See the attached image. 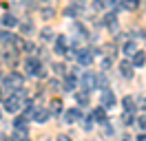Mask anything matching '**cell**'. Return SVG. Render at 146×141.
Here are the masks:
<instances>
[{
    "label": "cell",
    "instance_id": "cell-27",
    "mask_svg": "<svg viewBox=\"0 0 146 141\" xmlns=\"http://www.w3.org/2000/svg\"><path fill=\"white\" fill-rule=\"evenodd\" d=\"M137 123H139V128H142V132H146V115H142V117L137 119Z\"/></svg>",
    "mask_w": 146,
    "mask_h": 141
},
{
    "label": "cell",
    "instance_id": "cell-15",
    "mask_svg": "<svg viewBox=\"0 0 146 141\" xmlns=\"http://www.w3.org/2000/svg\"><path fill=\"white\" fill-rule=\"evenodd\" d=\"M93 119H95V121H100V123H106V113H104V106L93 110Z\"/></svg>",
    "mask_w": 146,
    "mask_h": 141
},
{
    "label": "cell",
    "instance_id": "cell-5",
    "mask_svg": "<svg viewBox=\"0 0 146 141\" xmlns=\"http://www.w3.org/2000/svg\"><path fill=\"white\" fill-rule=\"evenodd\" d=\"M82 88H86V90L98 88V77L91 75V73H84V75H82Z\"/></svg>",
    "mask_w": 146,
    "mask_h": 141
},
{
    "label": "cell",
    "instance_id": "cell-2",
    "mask_svg": "<svg viewBox=\"0 0 146 141\" xmlns=\"http://www.w3.org/2000/svg\"><path fill=\"white\" fill-rule=\"evenodd\" d=\"M20 106H22V97H20L18 93L5 99V110H9V113H18Z\"/></svg>",
    "mask_w": 146,
    "mask_h": 141
},
{
    "label": "cell",
    "instance_id": "cell-24",
    "mask_svg": "<svg viewBox=\"0 0 146 141\" xmlns=\"http://www.w3.org/2000/svg\"><path fill=\"white\" fill-rule=\"evenodd\" d=\"M51 113H55V115H60V110H62V101H60V99H53V101H51Z\"/></svg>",
    "mask_w": 146,
    "mask_h": 141
},
{
    "label": "cell",
    "instance_id": "cell-31",
    "mask_svg": "<svg viewBox=\"0 0 146 141\" xmlns=\"http://www.w3.org/2000/svg\"><path fill=\"white\" fill-rule=\"evenodd\" d=\"M139 106H142V108L146 110V97H142V99H139Z\"/></svg>",
    "mask_w": 146,
    "mask_h": 141
},
{
    "label": "cell",
    "instance_id": "cell-22",
    "mask_svg": "<svg viewBox=\"0 0 146 141\" xmlns=\"http://www.w3.org/2000/svg\"><path fill=\"white\" fill-rule=\"evenodd\" d=\"M98 88H102V90L109 88V77H106V75H100V77H98Z\"/></svg>",
    "mask_w": 146,
    "mask_h": 141
},
{
    "label": "cell",
    "instance_id": "cell-1",
    "mask_svg": "<svg viewBox=\"0 0 146 141\" xmlns=\"http://www.w3.org/2000/svg\"><path fill=\"white\" fill-rule=\"evenodd\" d=\"M2 86L7 88V90H18V88L22 86V75H18V73L7 75V77L2 79Z\"/></svg>",
    "mask_w": 146,
    "mask_h": 141
},
{
    "label": "cell",
    "instance_id": "cell-32",
    "mask_svg": "<svg viewBox=\"0 0 146 141\" xmlns=\"http://www.w3.org/2000/svg\"><path fill=\"white\" fill-rule=\"evenodd\" d=\"M137 139H139V141H146V132H142V134H139Z\"/></svg>",
    "mask_w": 146,
    "mask_h": 141
},
{
    "label": "cell",
    "instance_id": "cell-7",
    "mask_svg": "<svg viewBox=\"0 0 146 141\" xmlns=\"http://www.w3.org/2000/svg\"><path fill=\"white\" fill-rule=\"evenodd\" d=\"M135 66H133V62H128V60H124L122 64H119V73H122V77H126V79H131L133 77V73H135Z\"/></svg>",
    "mask_w": 146,
    "mask_h": 141
},
{
    "label": "cell",
    "instance_id": "cell-12",
    "mask_svg": "<svg viewBox=\"0 0 146 141\" xmlns=\"http://www.w3.org/2000/svg\"><path fill=\"white\" fill-rule=\"evenodd\" d=\"M42 5H44V7H42V18H44V20H51V18L55 16V7H51L49 2H42Z\"/></svg>",
    "mask_w": 146,
    "mask_h": 141
},
{
    "label": "cell",
    "instance_id": "cell-18",
    "mask_svg": "<svg viewBox=\"0 0 146 141\" xmlns=\"http://www.w3.org/2000/svg\"><path fill=\"white\" fill-rule=\"evenodd\" d=\"M2 24H5V26H16V24H18V20L11 16V13H5V16H2Z\"/></svg>",
    "mask_w": 146,
    "mask_h": 141
},
{
    "label": "cell",
    "instance_id": "cell-4",
    "mask_svg": "<svg viewBox=\"0 0 146 141\" xmlns=\"http://www.w3.org/2000/svg\"><path fill=\"white\" fill-rule=\"evenodd\" d=\"M25 66H27L29 75H38V77H42V75H44V70H40V62H38L36 57H29Z\"/></svg>",
    "mask_w": 146,
    "mask_h": 141
},
{
    "label": "cell",
    "instance_id": "cell-3",
    "mask_svg": "<svg viewBox=\"0 0 146 141\" xmlns=\"http://www.w3.org/2000/svg\"><path fill=\"white\" fill-rule=\"evenodd\" d=\"M75 51V60L80 62V64H84V66H89L93 62V53L91 51H86V49H73Z\"/></svg>",
    "mask_w": 146,
    "mask_h": 141
},
{
    "label": "cell",
    "instance_id": "cell-10",
    "mask_svg": "<svg viewBox=\"0 0 146 141\" xmlns=\"http://www.w3.org/2000/svg\"><path fill=\"white\" fill-rule=\"evenodd\" d=\"M49 110H44V108H36V113H33V119H36L38 123H44L46 119H49Z\"/></svg>",
    "mask_w": 146,
    "mask_h": 141
},
{
    "label": "cell",
    "instance_id": "cell-13",
    "mask_svg": "<svg viewBox=\"0 0 146 141\" xmlns=\"http://www.w3.org/2000/svg\"><path fill=\"white\" fill-rule=\"evenodd\" d=\"M13 139H29V130H27V126H16Z\"/></svg>",
    "mask_w": 146,
    "mask_h": 141
},
{
    "label": "cell",
    "instance_id": "cell-6",
    "mask_svg": "<svg viewBox=\"0 0 146 141\" xmlns=\"http://www.w3.org/2000/svg\"><path fill=\"white\" fill-rule=\"evenodd\" d=\"M102 106H104V108H113V106H115V95H113V90H109V88L102 90Z\"/></svg>",
    "mask_w": 146,
    "mask_h": 141
},
{
    "label": "cell",
    "instance_id": "cell-34",
    "mask_svg": "<svg viewBox=\"0 0 146 141\" xmlns=\"http://www.w3.org/2000/svg\"><path fill=\"white\" fill-rule=\"evenodd\" d=\"M0 115H2V110H0Z\"/></svg>",
    "mask_w": 146,
    "mask_h": 141
},
{
    "label": "cell",
    "instance_id": "cell-33",
    "mask_svg": "<svg viewBox=\"0 0 146 141\" xmlns=\"http://www.w3.org/2000/svg\"><path fill=\"white\" fill-rule=\"evenodd\" d=\"M29 2H31V0H22V5H29Z\"/></svg>",
    "mask_w": 146,
    "mask_h": 141
},
{
    "label": "cell",
    "instance_id": "cell-20",
    "mask_svg": "<svg viewBox=\"0 0 146 141\" xmlns=\"http://www.w3.org/2000/svg\"><path fill=\"white\" fill-rule=\"evenodd\" d=\"M122 7H124V9H137V7H139V0H124Z\"/></svg>",
    "mask_w": 146,
    "mask_h": 141
},
{
    "label": "cell",
    "instance_id": "cell-11",
    "mask_svg": "<svg viewBox=\"0 0 146 141\" xmlns=\"http://www.w3.org/2000/svg\"><path fill=\"white\" fill-rule=\"evenodd\" d=\"M55 53H66V38L64 35L55 38Z\"/></svg>",
    "mask_w": 146,
    "mask_h": 141
},
{
    "label": "cell",
    "instance_id": "cell-28",
    "mask_svg": "<svg viewBox=\"0 0 146 141\" xmlns=\"http://www.w3.org/2000/svg\"><path fill=\"white\" fill-rule=\"evenodd\" d=\"M42 38H44V40H51V38H53V31H51V29H44V31H42Z\"/></svg>",
    "mask_w": 146,
    "mask_h": 141
},
{
    "label": "cell",
    "instance_id": "cell-8",
    "mask_svg": "<svg viewBox=\"0 0 146 141\" xmlns=\"http://www.w3.org/2000/svg\"><path fill=\"white\" fill-rule=\"evenodd\" d=\"M80 119H82V113L78 108H71V110L64 113V121L66 123H75V121H80Z\"/></svg>",
    "mask_w": 146,
    "mask_h": 141
},
{
    "label": "cell",
    "instance_id": "cell-29",
    "mask_svg": "<svg viewBox=\"0 0 146 141\" xmlns=\"http://www.w3.org/2000/svg\"><path fill=\"white\" fill-rule=\"evenodd\" d=\"M16 126H25V123H27V119H25V117H22V115H20V117H16Z\"/></svg>",
    "mask_w": 146,
    "mask_h": 141
},
{
    "label": "cell",
    "instance_id": "cell-23",
    "mask_svg": "<svg viewBox=\"0 0 146 141\" xmlns=\"http://www.w3.org/2000/svg\"><path fill=\"white\" fill-rule=\"evenodd\" d=\"M13 38H16V35L13 33H9V31H2V33H0V40H2V42H13Z\"/></svg>",
    "mask_w": 146,
    "mask_h": 141
},
{
    "label": "cell",
    "instance_id": "cell-16",
    "mask_svg": "<svg viewBox=\"0 0 146 141\" xmlns=\"http://www.w3.org/2000/svg\"><path fill=\"white\" fill-rule=\"evenodd\" d=\"M75 86H78V77L69 75V77H66V82H64V90H75Z\"/></svg>",
    "mask_w": 146,
    "mask_h": 141
},
{
    "label": "cell",
    "instance_id": "cell-30",
    "mask_svg": "<svg viewBox=\"0 0 146 141\" xmlns=\"http://www.w3.org/2000/svg\"><path fill=\"white\" fill-rule=\"evenodd\" d=\"M64 13H66V16H69V18H73V16H75V13H78V9H71V7H69V9H66V11H64Z\"/></svg>",
    "mask_w": 146,
    "mask_h": 141
},
{
    "label": "cell",
    "instance_id": "cell-9",
    "mask_svg": "<svg viewBox=\"0 0 146 141\" xmlns=\"http://www.w3.org/2000/svg\"><path fill=\"white\" fill-rule=\"evenodd\" d=\"M144 64H146V53L137 49V51L133 53V66H144Z\"/></svg>",
    "mask_w": 146,
    "mask_h": 141
},
{
    "label": "cell",
    "instance_id": "cell-25",
    "mask_svg": "<svg viewBox=\"0 0 146 141\" xmlns=\"http://www.w3.org/2000/svg\"><path fill=\"white\" fill-rule=\"evenodd\" d=\"M93 7L95 9H104V7H109V0H93Z\"/></svg>",
    "mask_w": 146,
    "mask_h": 141
},
{
    "label": "cell",
    "instance_id": "cell-17",
    "mask_svg": "<svg viewBox=\"0 0 146 141\" xmlns=\"http://www.w3.org/2000/svg\"><path fill=\"white\" fill-rule=\"evenodd\" d=\"M122 51L126 53V55H133V53H135V51H137V44H135V42H133V40H128V42H126V44H124V46H122Z\"/></svg>",
    "mask_w": 146,
    "mask_h": 141
},
{
    "label": "cell",
    "instance_id": "cell-19",
    "mask_svg": "<svg viewBox=\"0 0 146 141\" xmlns=\"http://www.w3.org/2000/svg\"><path fill=\"white\" fill-rule=\"evenodd\" d=\"M133 101H135L133 97H124V99H122V106H124V110H133V108H135V104H133Z\"/></svg>",
    "mask_w": 146,
    "mask_h": 141
},
{
    "label": "cell",
    "instance_id": "cell-26",
    "mask_svg": "<svg viewBox=\"0 0 146 141\" xmlns=\"http://www.w3.org/2000/svg\"><path fill=\"white\" fill-rule=\"evenodd\" d=\"M20 31H22V33H31V22H22V24H20Z\"/></svg>",
    "mask_w": 146,
    "mask_h": 141
},
{
    "label": "cell",
    "instance_id": "cell-14",
    "mask_svg": "<svg viewBox=\"0 0 146 141\" xmlns=\"http://www.w3.org/2000/svg\"><path fill=\"white\" fill-rule=\"evenodd\" d=\"M89 93H91V90H86V88H84V90H78V93H75V99H78V104H89Z\"/></svg>",
    "mask_w": 146,
    "mask_h": 141
},
{
    "label": "cell",
    "instance_id": "cell-21",
    "mask_svg": "<svg viewBox=\"0 0 146 141\" xmlns=\"http://www.w3.org/2000/svg\"><path fill=\"white\" fill-rule=\"evenodd\" d=\"M122 121H124V126H131V123H133V110H124Z\"/></svg>",
    "mask_w": 146,
    "mask_h": 141
}]
</instances>
